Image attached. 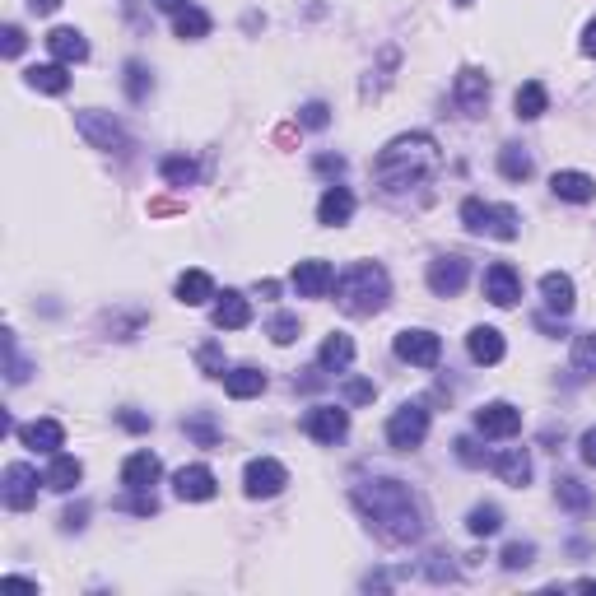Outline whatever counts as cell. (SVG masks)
I'll list each match as a JSON object with an SVG mask.
<instances>
[{"label":"cell","mask_w":596,"mask_h":596,"mask_svg":"<svg viewBox=\"0 0 596 596\" xmlns=\"http://www.w3.org/2000/svg\"><path fill=\"white\" fill-rule=\"evenodd\" d=\"M210 322H215L219 331H243V326L252 322V298L238 294V289L215 294V312H210Z\"/></svg>","instance_id":"16"},{"label":"cell","mask_w":596,"mask_h":596,"mask_svg":"<svg viewBox=\"0 0 596 596\" xmlns=\"http://www.w3.org/2000/svg\"><path fill=\"white\" fill-rule=\"evenodd\" d=\"M555 494H559V503H564V508H573V513H587V508H592V494H587V485H583V480H573V475H559Z\"/></svg>","instance_id":"35"},{"label":"cell","mask_w":596,"mask_h":596,"mask_svg":"<svg viewBox=\"0 0 596 596\" xmlns=\"http://www.w3.org/2000/svg\"><path fill=\"white\" fill-rule=\"evenodd\" d=\"M354 503L359 513L373 522V527L396 545H410L424 536V508H420V494L392 475H378V480H364L354 485Z\"/></svg>","instance_id":"1"},{"label":"cell","mask_w":596,"mask_h":596,"mask_svg":"<svg viewBox=\"0 0 596 596\" xmlns=\"http://www.w3.org/2000/svg\"><path fill=\"white\" fill-rule=\"evenodd\" d=\"M475 429L485 438H513L522 429V410L508 406V401H489V406L475 410Z\"/></svg>","instance_id":"14"},{"label":"cell","mask_w":596,"mask_h":596,"mask_svg":"<svg viewBox=\"0 0 596 596\" xmlns=\"http://www.w3.org/2000/svg\"><path fill=\"white\" fill-rule=\"evenodd\" d=\"M485 298L494 308H513L517 298H522V275H517L508 261H494L485 271Z\"/></svg>","instance_id":"15"},{"label":"cell","mask_w":596,"mask_h":596,"mask_svg":"<svg viewBox=\"0 0 596 596\" xmlns=\"http://www.w3.org/2000/svg\"><path fill=\"white\" fill-rule=\"evenodd\" d=\"M578 592H596V578H583V583H573Z\"/></svg>","instance_id":"54"},{"label":"cell","mask_w":596,"mask_h":596,"mask_svg":"<svg viewBox=\"0 0 596 596\" xmlns=\"http://www.w3.org/2000/svg\"><path fill=\"white\" fill-rule=\"evenodd\" d=\"M224 392H229L233 401H252V396L266 392V373H261V368H252V364L229 368V373H224Z\"/></svg>","instance_id":"25"},{"label":"cell","mask_w":596,"mask_h":596,"mask_svg":"<svg viewBox=\"0 0 596 596\" xmlns=\"http://www.w3.org/2000/svg\"><path fill=\"white\" fill-rule=\"evenodd\" d=\"M461 224L471 233H489V238H499V243H513L517 233H522V219H517L513 205H489V201H480V196L461 201Z\"/></svg>","instance_id":"4"},{"label":"cell","mask_w":596,"mask_h":596,"mask_svg":"<svg viewBox=\"0 0 596 596\" xmlns=\"http://www.w3.org/2000/svg\"><path fill=\"white\" fill-rule=\"evenodd\" d=\"M149 89H154V80H149V70L140 66V61H131V66H126V94H131V98L140 103V98H145Z\"/></svg>","instance_id":"39"},{"label":"cell","mask_w":596,"mask_h":596,"mask_svg":"<svg viewBox=\"0 0 596 596\" xmlns=\"http://www.w3.org/2000/svg\"><path fill=\"white\" fill-rule=\"evenodd\" d=\"M499 173L508 177V182H527L531 177V154L522 145H503L499 149Z\"/></svg>","instance_id":"34"},{"label":"cell","mask_w":596,"mask_h":596,"mask_svg":"<svg viewBox=\"0 0 596 596\" xmlns=\"http://www.w3.org/2000/svg\"><path fill=\"white\" fill-rule=\"evenodd\" d=\"M429 438V410L420 401H406V406L392 410V420H387V443L401 447V452H415V447Z\"/></svg>","instance_id":"7"},{"label":"cell","mask_w":596,"mask_h":596,"mask_svg":"<svg viewBox=\"0 0 596 596\" xmlns=\"http://www.w3.org/2000/svg\"><path fill=\"white\" fill-rule=\"evenodd\" d=\"M159 475H163V461L154 457V452H131V457L122 461V485L131 489V494H140V489H154L159 485Z\"/></svg>","instance_id":"18"},{"label":"cell","mask_w":596,"mask_h":596,"mask_svg":"<svg viewBox=\"0 0 596 596\" xmlns=\"http://www.w3.org/2000/svg\"><path fill=\"white\" fill-rule=\"evenodd\" d=\"M47 489H56V494H70V489L84 480V466L80 457H70V452H52V466H47Z\"/></svg>","instance_id":"24"},{"label":"cell","mask_w":596,"mask_h":596,"mask_svg":"<svg viewBox=\"0 0 596 596\" xmlns=\"http://www.w3.org/2000/svg\"><path fill=\"white\" fill-rule=\"evenodd\" d=\"M24 28H19V24H5V33H0V47H5V56H19V52H24Z\"/></svg>","instance_id":"43"},{"label":"cell","mask_w":596,"mask_h":596,"mask_svg":"<svg viewBox=\"0 0 596 596\" xmlns=\"http://www.w3.org/2000/svg\"><path fill=\"white\" fill-rule=\"evenodd\" d=\"M350 219H354L350 187H326L322 201H317V224H326V229H340V224H350Z\"/></svg>","instance_id":"20"},{"label":"cell","mask_w":596,"mask_h":596,"mask_svg":"<svg viewBox=\"0 0 596 596\" xmlns=\"http://www.w3.org/2000/svg\"><path fill=\"white\" fill-rule=\"evenodd\" d=\"M117 420H122L126 429H131V434H145V429H149V420H145V415H131V410H122Z\"/></svg>","instance_id":"46"},{"label":"cell","mask_w":596,"mask_h":596,"mask_svg":"<svg viewBox=\"0 0 596 596\" xmlns=\"http://www.w3.org/2000/svg\"><path fill=\"white\" fill-rule=\"evenodd\" d=\"M38 485H47L28 461H10L5 466V475H0V499H5V508H14V513H28L33 503H38Z\"/></svg>","instance_id":"5"},{"label":"cell","mask_w":596,"mask_h":596,"mask_svg":"<svg viewBox=\"0 0 596 596\" xmlns=\"http://www.w3.org/2000/svg\"><path fill=\"white\" fill-rule=\"evenodd\" d=\"M47 52H52V61H61V66H80L84 56H89V42H84L80 28H52V33H47Z\"/></svg>","instance_id":"21"},{"label":"cell","mask_w":596,"mask_h":596,"mask_svg":"<svg viewBox=\"0 0 596 596\" xmlns=\"http://www.w3.org/2000/svg\"><path fill=\"white\" fill-rule=\"evenodd\" d=\"M28 84H33V89H38V94H66L70 89V75H66V66H61V61H47V66H33L28 70Z\"/></svg>","instance_id":"32"},{"label":"cell","mask_w":596,"mask_h":596,"mask_svg":"<svg viewBox=\"0 0 596 596\" xmlns=\"http://www.w3.org/2000/svg\"><path fill=\"white\" fill-rule=\"evenodd\" d=\"M499 527H503V513L494 503H480V508H471V517H466V531H471V536H494Z\"/></svg>","instance_id":"36"},{"label":"cell","mask_w":596,"mask_h":596,"mask_svg":"<svg viewBox=\"0 0 596 596\" xmlns=\"http://www.w3.org/2000/svg\"><path fill=\"white\" fill-rule=\"evenodd\" d=\"M266 331H271L275 345H294V340H298V317H294V312H275Z\"/></svg>","instance_id":"38"},{"label":"cell","mask_w":596,"mask_h":596,"mask_svg":"<svg viewBox=\"0 0 596 596\" xmlns=\"http://www.w3.org/2000/svg\"><path fill=\"white\" fill-rule=\"evenodd\" d=\"M303 429H308L312 443H340L350 434V410L345 406H312L303 415Z\"/></svg>","instance_id":"11"},{"label":"cell","mask_w":596,"mask_h":596,"mask_svg":"<svg viewBox=\"0 0 596 596\" xmlns=\"http://www.w3.org/2000/svg\"><path fill=\"white\" fill-rule=\"evenodd\" d=\"M550 191L569 205H587L596 196V182L587 173H578V168H559V173L550 177Z\"/></svg>","instance_id":"22"},{"label":"cell","mask_w":596,"mask_h":596,"mask_svg":"<svg viewBox=\"0 0 596 596\" xmlns=\"http://www.w3.org/2000/svg\"><path fill=\"white\" fill-rule=\"evenodd\" d=\"M215 298V280L210 271H182L177 275V303H187V308H201Z\"/></svg>","instance_id":"28"},{"label":"cell","mask_w":596,"mask_h":596,"mask_svg":"<svg viewBox=\"0 0 596 596\" xmlns=\"http://www.w3.org/2000/svg\"><path fill=\"white\" fill-rule=\"evenodd\" d=\"M182 5H191V0H154V10H163V14H177Z\"/></svg>","instance_id":"52"},{"label":"cell","mask_w":596,"mask_h":596,"mask_svg":"<svg viewBox=\"0 0 596 596\" xmlns=\"http://www.w3.org/2000/svg\"><path fill=\"white\" fill-rule=\"evenodd\" d=\"M289 485V471L280 466L275 457H252L243 466V489H247V499H275L280 489Z\"/></svg>","instance_id":"8"},{"label":"cell","mask_w":596,"mask_h":596,"mask_svg":"<svg viewBox=\"0 0 596 596\" xmlns=\"http://www.w3.org/2000/svg\"><path fill=\"white\" fill-rule=\"evenodd\" d=\"M173 33L182 42H201L210 38V14L201 10V5H182V10L173 14Z\"/></svg>","instance_id":"31"},{"label":"cell","mask_w":596,"mask_h":596,"mask_svg":"<svg viewBox=\"0 0 596 596\" xmlns=\"http://www.w3.org/2000/svg\"><path fill=\"white\" fill-rule=\"evenodd\" d=\"M61 522H66V531H80V527H84V508H70Z\"/></svg>","instance_id":"51"},{"label":"cell","mask_w":596,"mask_h":596,"mask_svg":"<svg viewBox=\"0 0 596 596\" xmlns=\"http://www.w3.org/2000/svg\"><path fill=\"white\" fill-rule=\"evenodd\" d=\"M373 396H378V387H373L368 378H350V382H345V401H354V406H364V401H373Z\"/></svg>","instance_id":"42"},{"label":"cell","mask_w":596,"mask_h":596,"mask_svg":"<svg viewBox=\"0 0 596 596\" xmlns=\"http://www.w3.org/2000/svg\"><path fill=\"white\" fill-rule=\"evenodd\" d=\"M317 364H322L326 373H345V368L354 364V340L345 336V331L326 336V340H322V350H317Z\"/></svg>","instance_id":"30"},{"label":"cell","mask_w":596,"mask_h":596,"mask_svg":"<svg viewBox=\"0 0 596 596\" xmlns=\"http://www.w3.org/2000/svg\"><path fill=\"white\" fill-rule=\"evenodd\" d=\"M583 56H596V19L583 28Z\"/></svg>","instance_id":"49"},{"label":"cell","mask_w":596,"mask_h":596,"mask_svg":"<svg viewBox=\"0 0 596 596\" xmlns=\"http://www.w3.org/2000/svg\"><path fill=\"white\" fill-rule=\"evenodd\" d=\"M289 285H294L298 298H326L336 289V266H331V261H298L294 275H289Z\"/></svg>","instance_id":"13"},{"label":"cell","mask_w":596,"mask_h":596,"mask_svg":"<svg viewBox=\"0 0 596 596\" xmlns=\"http://www.w3.org/2000/svg\"><path fill=\"white\" fill-rule=\"evenodd\" d=\"M583 461L587 466H596V429H587L583 434Z\"/></svg>","instance_id":"47"},{"label":"cell","mask_w":596,"mask_h":596,"mask_svg":"<svg viewBox=\"0 0 596 596\" xmlns=\"http://www.w3.org/2000/svg\"><path fill=\"white\" fill-rule=\"evenodd\" d=\"M573 368H578L583 378H592V373H596V336H578V340H573Z\"/></svg>","instance_id":"37"},{"label":"cell","mask_w":596,"mask_h":596,"mask_svg":"<svg viewBox=\"0 0 596 596\" xmlns=\"http://www.w3.org/2000/svg\"><path fill=\"white\" fill-rule=\"evenodd\" d=\"M19 438H24V447H33L42 457H52V452L66 447V424L61 420H28L24 429H19Z\"/></svg>","instance_id":"19"},{"label":"cell","mask_w":596,"mask_h":596,"mask_svg":"<svg viewBox=\"0 0 596 596\" xmlns=\"http://www.w3.org/2000/svg\"><path fill=\"white\" fill-rule=\"evenodd\" d=\"M28 10L33 14H56L61 10V0H28Z\"/></svg>","instance_id":"48"},{"label":"cell","mask_w":596,"mask_h":596,"mask_svg":"<svg viewBox=\"0 0 596 596\" xmlns=\"http://www.w3.org/2000/svg\"><path fill=\"white\" fill-rule=\"evenodd\" d=\"M503 350H508V345H503L499 326H475L471 336H466V354H471L475 364H499Z\"/></svg>","instance_id":"23"},{"label":"cell","mask_w":596,"mask_h":596,"mask_svg":"<svg viewBox=\"0 0 596 596\" xmlns=\"http://www.w3.org/2000/svg\"><path fill=\"white\" fill-rule=\"evenodd\" d=\"M396 359L410 368H434L443 359V340L434 331H424V326H410V331L396 336Z\"/></svg>","instance_id":"9"},{"label":"cell","mask_w":596,"mask_h":596,"mask_svg":"<svg viewBox=\"0 0 596 596\" xmlns=\"http://www.w3.org/2000/svg\"><path fill=\"white\" fill-rule=\"evenodd\" d=\"M326 122H331L326 103H303V108H298V126H308V131H322Z\"/></svg>","instance_id":"41"},{"label":"cell","mask_w":596,"mask_h":596,"mask_svg":"<svg viewBox=\"0 0 596 596\" xmlns=\"http://www.w3.org/2000/svg\"><path fill=\"white\" fill-rule=\"evenodd\" d=\"M317 168H322V173H340V168H345V159H317Z\"/></svg>","instance_id":"53"},{"label":"cell","mask_w":596,"mask_h":596,"mask_svg":"<svg viewBox=\"0 0 596 596\" xmlns=\"http://www.w3.org/2000/svg\"><path fill=\"white\" fill-rule=\"evenodd\" d=\"M387 298H392V280L378 261H354L350 271L336 275V303L350 317H373L387 308Z\"/></svg>","instance_id":"3"},{"label":"cell","mask_w":596,"mask_h":596,"mask_svg":"<svg viewBox=\"0 0 596 596\" xmlns=\"http://www.w3.org/2000/svg\"><path fill=\"white\" fill-rule=\"evenodd\" d=\"M513 108H517V117H522V122H536V117H545V112H550V89H545L541 80H527L513 94Z\"/></svg>","instance_id":"27"},{"label":"cell","mask_w":596,"mask_h":596,"mask_svg":"<svg viewBox=\"0 0 596 596\" xmlns=\"http://www.w3.org/2000/svg\"><path fill=\"white\" fill-rule=\"evenodd\" d=\"M457 5H471V0H457Z\"/></svg>","instance_id":"55"},{"label":"cell","mask_w":596,"mask_h":596,"mask_svg":"<svg viewBox=\"0 0 596 596\" xmlns=\"http://www.w3.org/2000/svg\"><path fill=\"white\" fill-rule=\"evenodd\" d=\"M541 298H545V308H550V312L569 317V312H573V280L564 271L541 275Z\"/></svg>","instance_id":"29"},{"label":"cell","mask_w":596,"mask_h":596,"mask_svg":"<svg viewBox=\"0 0 596 596\" xmlns=\"http://www.w3.org/2000/svg\"><path fill=\"white\" fill-rule=\"evenodd\" d=\"M489 466L503 475V485H527L531 480V457H527V447H508V452H499V457H489Z\"/></svg>","instance_id":"26"},{"label":"cell","mask_w":596,"mask_h":596,"mask_svg":"<svg viewBox=\"0 0 596 596\" xmlns=\"http://www.w3.org/2000/svg\"><path fill=\"white\" fill-rule=\"evenodd\" d=\"M438 163H443L438 140L429 136V131H406V136L387 140V145L378 149L373 177H378V187L387 191V196H406V191L424 187V182L438 173Z\"/></svg>","instance_id":"2"},{"label":"cell","mask_w":596,"mask_h":596,"mask_svg":"<svg viewBox=\"0 0 596 596\" xmlns=\"http://www.w3.org/2000/svg\"><path fill=\"white\" fill-rule=\"evenodd\" d=\"M201 364H205V373H210V378H224V364H219L215 345H205V350H201Z\"/></svg>","instance_id":"44"},{"label":"cell","mask_w":596,"mask_h":596,"mask_svg":"<svg viewBox=\"0 0 596 596\" xmlns=\"http://www.w3.org/2000/svg\"><path fill=\"white\" fill-rule=\"evenodd\" d=\"M159 173L168 187H191V182L201 177V168H196V159H187V154H168V159L159 163Z\"/></svg>","instance_id":"33"},{"label":"cell","mask_w":596,"mask_h":596,"mask_svg":"<svg viewBox=\"0 0 596 596\" xmlns=\"http://www.w3.org/2000/svg\"><path fill=\"white\" fill-rule=\"evenodd\" d=\"M154 508H159V503H154V494H149V489H140L136 499H131V513H140V517H149Z\"/></svg>","instance_id":"45"},{"label":"cell","mask_w":596,"mask_h":596,"mask_svg":"<svg viewBox=\"0 0 596 596\" xmlns=\"http://www.w3.org/2000/svg\"><path fill=\"white\" fill-rule=\"evenodd\" d=\"M173 489H177V499H187V503H205V499H215V471L210 466H182V471L173 475Z\"/></svg>","instance_id":"17"},{"label":"cell","mask_w":596,"mask_h":596,"mask_svg":"<svg viewBox=\"0 0 596 596\" xmlns=\"http://www.w3.org/2000/svg\"><path fill=\"white\" fill-rule=\"evenodd\" d=\"M75 131H80L94 149H103V154H122L126 149V131H122V122H117L112 112H98V108L75 112Z\"/></svg>","instance_id":"6"},{"label":"cell","mask_w":596,"mask_h":596,"mask_svg":"<svg viewBox=\"0 0 596 596\" xmlns=\"http://www.w3.org/2000/svg\"><path fill=\"white\" fill-rule=\"evenodd\" d=\"M452 98H457V108L466 112V117H485L489 108V75L485 70H457V84H452Z\"/></svg>","instance_id":"12"},{"label":"cell","mask_w":596,"mask_h":596,"mask_svg":"<svg viewBox=\"0 0 596 596\" xmlns=\"http://www.w3.org/2000/svg\"><path fill=\"white\" fill-rule=\"evenodd\" d=\"M187 429H191V434H196V438H201V443H215V429H210V424H205V420L187 424Z\"/></svg>","instance_id":"50"},{"label":"cell","mask_w":596,"mask_h":596,"mask_svg":"<svg viewBox=\"0 0 596 596\" xmlns=\"http://www.w3.org/2000/svg\"><path fill=\"white\" fill-rule=\"evenodd\" d=\"M531 559H536V545L531 541H513L503 550V569H531Z\"/></svg>","instance_id":"40"},{"label":"cell","mask_w":596,"mask_h":596,"mask_svg":"<svg viewBox=\"0 0 596 596\" xmlns=\"http://www.w3.org/2000/svg\"><path fill=\"white\" fill-rule=\"evenodd\" d=\"M429 289H434L438 298H452L466 289V280H471V266H466V257H457V252H447V257H434L429 261Z\"/></svg>","instance_id":"10"}]
</instances>
